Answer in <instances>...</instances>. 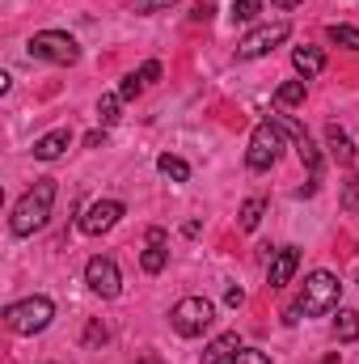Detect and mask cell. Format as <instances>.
<instances>
[{"mask_svg":"<svg viewBox=\"0 0 359 364\" xmlns=\"http://www.w3.org/2000/svg\"><path fill=\"white\" fill-rule=\"evenodd\" d=\"M51 203H55V178H38L30 191H26V195H21V199H17L9 229H13L17 237H30L34 229H43V225H47Z\"/></svg>","mask_w":359,"mask_h":364,"instance_id":"1","label":"cell"},{"mask_svg":"<svg viewBox=\"0 0 359 364\" xmlns=\"http://www.w3.org/2000/svg\"><path fill=\"white\" fill-rule=\"evenodd\" d=\"M338 296H343V284H338V275L334 272H313L304 279V288H300V314H309V318H321V314H330V309H338Z\"/></svg>","mask_w":359,"mask_h":364,"instance_id":"2","label":"cell"},{"mask_svg":"<svg viewBox=\"0 0 359 364\" xmlns=\"http://www.w3.org/2000/svg\"><path fill=\"white\" fill-rule=\"evenodd\" d=\"M51 318H55L51 296H26V301H17V305L4 309V322H9V331H17V335H38V331L51 326Z\"/></svg>","mask_w":359,"mask_h":364,"instance_id":"3","label":"cell"},{"mask_svg":"<svg viewBox=\"0 0 359 364\" xmlns=\"http://www.w3.org/2000/svg\"><path fill=\"white\" fill-rule=\"evenodd\" d=\"M279 153H283V127H279L275 119H263V123L254 127V136H250L245 166H250L254 174H267L270 166L279 161Z\"/></svg>","mask_w":359,"mask_h":364,"instance_id":"4","label":"cell"},{"mask_svg":"<svg viewBox=\"0 0 359 364\" xmlns=\"http://www.w3.org/2000/svg\"><path fill=\"white\" fill-rule=\"evenodd\" d=\"M26 51H30V60H47V64H64V68L81 60L77 38L64 34V30H38V34L26 43Z\"/></svg>","mask_w":359,"mask_h":364,"instance_id":"5","label":"cell"},{"mask_svg":"<svg viewBox=\"0 0 359 364\" xmlns=\"http://www.w3.org/2000/svg\"><path fill=\"white\" fill-rule=\"evenodd\" d=\"M170 322H174L178 335L194 339V335H203V331L216 322V305H211L207 296H182L178 305L170 309Z\"/></svg>","mask_w":359,"mask_h":364,"instance_id":"6","label":"cell"},{"mask_svg":"<svg viewBox=\"0 0 359 364\" xmlns=\"http://www.w3.org/2000/svg\"><path fill=\"white\" fill-rule=\"evenodd\" d=\"M287 34H292V26H287V21H270V26L250 30L245 38H237V60H263V55H270Z\"/></svg>","mask_w":359,"mask_h":364,"instance_id":"7","label":"cell"},{"mask_svg":"<svg viewBox=\"0 0 359 364\" xmlns=\"http://www.w3.org/2000/svg\"><path fill=\"white\" fill-rule=\"evenodd\" d=\"M118 216H123V203L118 199H97V203L85 208V216H81V233L101 237V233H110L118 225Z\"/></svg>","mask_w":359,"mask_h":364,"instance_id":"8","label":"cell"},{"mask_svg":"<svg viewBox=\"0 0 359 364\" xmlns=\"http://www.w3.org/2000/svg\"><path fill=\"white\" fill-rule=\"evenodd\" d=\"M85 284H89L97 296H118V288H123V275H118V267H114V259H89V267H85Z\"/></svg>","mask_w":359,"mask_h":364,"instance_id":"9","label":"cell"},{"mask_svg":"<svg viewBox=\"0 0 359 364\" xmlns=\"http://www.w3.org/2000/svg\"><path fill=\"white\" fill-rule=\"evenodd\" d=\"M296 267H300V250H296V246L275 250V255H270V267H267V284L270 288H283V284L296 275Z\"/></svg>","mask_w":359,"mask_h":364,"instance_id":"10","label":"cell"},{"mask_svg":"<svg viewBox=\"0 0 359 364\" xmlns=\"http://www.w3.org/2000/svg\"><path fill=\"white\" fill-rule=\"evenodd\" d=\"M275 123H279V119H275ZM279 127H283V132H292V140H296V153H300V161H304V166H309V174L317 178V170H321V153L313 149V140H309V132H304L300 123H292V119H283Z\"/></svg>","mask_w":359,"mask_h":364,"instance_id":"11","label":"cell"},{"mask_svg":"<svg viewBox=\"0 0 359 364\" xmlns=\"http://www.w3.org/2000/svg\"><path fill=\"white\" fill-rule=\"evenodd\" d=\"M237 352H241V339H237V331H228V335H216V339L203 348L199 364H224V360H233Z\"/></svg>","mask_w":359,"mask_h":364,"instance_id":"12","label":"cell"},{"mask_svg":"<svg viewBox=\"0 0 359 364\" xmlns=\"http://www.w3.org/2000/svg\"><path fill=\"white\" fill-rule=\"evenodd\" d=\"M68 144H72V132H68V127H55V132H47L43 140H34V157H38V161H55V157H64Z\"/></svg>","mask_w":359,"mask_h":364,"instance_id":"13","label":"cell"},{"mask_svg":"<svg viewBox=\"0 0 359 364\" xmlns=\"http://www.w3.org/2000/svg\"><path fill=\"white\" fill-rule=\"evenodd\" d=\"M292 68L300 73V81L317 77V73L326 68V55H321V47H296V51H292Z\"/></svg>","mask_w":359,"mask_h":364,"instance_id":"14","label":"cell"},{"mask_svg":"<svg viewBox=\"0 0 359 364\" xmlns=\"http://www.w3.org/2000/svg\"><path fill=\"white\" fill-rule=\"evenodd\" d=\"M326 144H330V153H334V161H338V166H351V161H355V144L347 140V132H343L338 123H330V127H326Z\"/></svg>","mask_w":359,"mask_h":364,"instance_id":"15","label":"cell"},{"mask_svg":"<svg viewBox=\"0 0 359 364\" xmlns=\"http://www.w3.org/2000/svg\"><path fill=\"white\" fill-rule=\"evenodd\" d=\"M165 263H170L165 242H148V246H144V255H140V267H144L148 275H157V272H165Z\"/></svg>","mask_w":359,"mask_h":364,"instance_id":"16","label":"cell"},{"mask_svg":"<svg viewBox=\"0 0 359 364\" xmlns=\"http://www.w3.org/2000/svg\"><path fill=\"white\" fill-rule=\"evenodd\" d=\"M334 335H338V343H355L359 339V314L355 309H338V318H334Z\"/></svg>","mask_w":359,"mask_h":364,"instance_id":"17","label":"cell"},{"mask_svg":"<svg viewBox=\"0 0 359 364\" xmlns=\"http://www.w3.org/2000/svg\"><path fill=\"white\" fill-rule=\"evenodd\" d=\"M157 170H161L165 178H174V182H190V166H186L182 157H170V153H161V157H157Z\"/></svg>","mask_w":359,"mask_h":364,"instance_id":"18","label":"cell"},{"mask_svg":"<svg viewBox=\"0 0 359 364\" xmlns=\"http://www.w3.org/2000/svg\"><path fill=\"white\" fill-rule=\"evenodd\" d=\"M326 38H330L334 47H347V51H359V30H355V26H338V21H334V26L326 30Z\"/></svg>","mask_w":359,"mask_h":364,"instance_id":"19","label":"cell"},{"mask_svg":"<svg viewBox=\"0 0 359 364\" xmlns=\"http://www.w3.org/2000/svg\"><path fill=\"white\" fill-rule=\"evenodd\" d=\"M304 81H287V85H279L275 90V106H300L304 102Z\"/></svg>","mask_w":359,"mask_h":364,"instance_id":"20","label":"cell"},{"mask_svg":"<svg viewBox=\"0 0 359 364\" xmlns=\"http://www.w3.org/2000/svg\"><path fill=\"white\" fill-rule=\"evenodd\" d=\"M118 93H101V102H97V119H101V127H114L118 123Z\"/></svg>","mask_w":359,"mask_h":364,"instance_id":"21","label":"cell"},{"mask_svg":"<svg viewBox=\"0 0 359 364\" xmlns=\"http://www.w3.org/2000/svg\"><path fill=\"white\" fill-rule=\"evenodd\" d=\"M263 212H267V203H263V199H245V203H241V229H245V233H254V229H258V220H263Z\"/></svg>","mask_w":359,"mask_h":364,"instance_id":"22","label":"cell"},{"mask_svg":"<svg viewBox=\"0 0 359 364\" xmlns=\"http://www.w3.org/2000/svg\"><path fill=\"white\" fill-rule=\"evenodd\" d=\"M263 13V0H233V21H254Z\"/></svg>","mask_w":359,"mask_h":364,"instance_id":"23","label":"cell"},{"mask_svg":"<svg viewBox=\"0 0 359 364\" xmlns=\"http://www.w3.org/2000/svg\"><path fill=\"white\" fill-rule=\"evenodd\" d=\"M343 212H359V174L343 186Z\"/></svg>","mask_w":359,"mask_h":364,"instance_id":"24","label":"cell"},{"mask_svg":"<svg viewBox=\"0 0 359 364\" xmlns=\"http://www.w3.org/2000/svg\"><path fill=\"white\" fill-rule=\"evenodd\" d=\"M228 364H270V356H267V352H258V348H241Z\"/></svg>","mask_w":359,"mask_h":364,"instance_id":"25","label":"cell"},{"mask_svg":"<svg viewBox=\"0 0 359 364\" xmlns=\"http://www.w3.org/2000/svg\"><path fill=\"white\" fill-rule=\"evenodd\" d=\"M140 90H144V81L131 73V77H123V85H118V97H123V102H131V97H136Z\"/></svg>","mask_w":359,"mask_h":364,"instance_id":"26","label":"cell"},{"mask_svg":"<svg viewBox=\"0 0 359 364\" xmlns=\"http://www.w3.org/2000/svg\"><path fill=\"white\" fill-rule=\"evenodd\" d=\"M136 77H140L144 85H153V81H161V64H157V60H148V64H144V68H140Z\"/></svg>","mask_w":359,"mask_h":364,"instance_id":"27","label":"cell"},{"mask_svg":"<svg viewBox=\"0 0 359 364\" xmlns=\"http://www.w3.org/2000/svg\"><path fill=\"white\" fill-rule=\"evenodd\" d=\"M170 4H178V0H131L136 13H153V9H170Z\"/></svg>","mask_w":359,"mask_h":364,"instance_id":"28","label":"cell"},{"mask_svg":"<svg viewBox=\"0 0 359 364\" xmlns=\"http://www.w3.org/2000/svg\"><path fill=\"white\" fill-rule=\"evenodd\" d=\"M101 144H106V127H101V132H89V136H85V149H101Z\"/></svg>","mask_w":359,"mask_h":364,"instance_id":"29","label":"cell"},{"mask_svg":"<svg viewBox=\"0 0 359 364\" xmlns=\"http://www.w3.org/2000/svg\"><path fill=\"white\" fill-rule=\"evenodd\" d=\"M85 343H106V326H97V322H93L89 335H85Z\"/></svg>","mask_w":359,"mask_h":364,"instance_id":"30","label":"cell"},{"mask_svg":"<svg viewBox=\"0 0 359 364\" xmlns=\"http://www.w3.org/2000/svg\"><path fill=\"white\" fill-rule=\"evenodd\" d=\"M224 301H228V305H233V309H237V305H241V301H245V292H241V288H228V292H224Z\"/></svg>","mask_w":359,"mask_h":364,"instance_id":"31","label":"cell"},{"mask_svg":"<svg viewBox=\"0 0 359 364\" xmlns=\"http://www.w3.org/2000/svg\"><path fill=\"white\" fill-rule=\"evenodd\" d=\"M211 13H216V9H211V4H199V9H194V13H190V17H194V21H207V17H211Z\"/></svg>","mask_w":359,"mask_h":364,"instance_id":"32","label":"cell"},{"mask_svg":"<svg viewBox=\"0 0 359 364\" xmlns=\"http://www.w3.org/2000/svg\"><path fill=\"white\" fill-rule=\"evenodd\" d=\"M270 4H279V9H296V4H304V0H270Z\"/></svg>","mask_w":359,"mask_h":364,"instance_id":"33","label":"cell"}]
</instances>
